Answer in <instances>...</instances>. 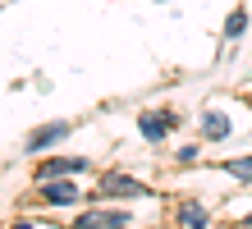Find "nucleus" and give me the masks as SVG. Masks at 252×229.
<instances>
[{
  "label": "nucleus",
  "instance_id": "f257e3e1",
  "mask_svg": "<svg viewBox=\"0 0 252 229\" xmlns=\"http://www.w3.org/2000/svg\"><path fill=\"white\" fill-rule=\"evenodd\" d=\"M60 137H69V124H64V119H55V124H41V129H32V133H28V156H32V151H46V147H55Z\"/></svg>",
  "mask_w": 252,
  "mask_h": 229
},
{
  "label": "nucleus",
  "instance_id": "f03ea898",
  "mask_svg": "<svg viewBox=\"0 0 252 229\" xmlns=\"http://www.w3.org/2000/svg\"><path fill=\"white\" fill-rule=\"evenodd\" d=\"M170 124H174V115H170V110H152V115H142V119H138V129H142L147 142H160V137L170 133Z\"/></svg>",
  "mask_w": 252,
  "mask_h": 229
},
{
  "label": "nucleus",
  "instance_id": "7ed1b4c3",
  "mask_svg": "<svg viewBox=\"0 0 252 229\" xmlns=\"http://www.w3.org/2000/svg\"><path fill=\"white\" fill-rule=\"evenodd\" d=\"M87 170V161H78V156H60V161H46L37 170V183H51L55 174H83Z\"/></svg>",
  "mask_w": 252,
  "mask_h": 229
},
{
  "label": "nucleus",
  "instance_id": "20e7f679",
  "mask_svg": "<svg viewBox=\"0 0 252 229\" xmlns=\"http://www.w3.org/2000/svg\"><path fill=\"white\" fill-rule=\"evenodd\" d=\"M101 193H106V197H142L147 188L138 179H128V174H106V179H101Z\"/></svg>",
  "mask_w": 252,
  "mask_h": 229
},
{
  "label": "nucleus",
  "instance_id": "39448f33",
  "mask_svg": "<svg viewBox=\"0 0 252 229\" xmlns=\"http://www.w3.org/2000/svg\"><path fill=\"white\" fill-rule=\"evenodd\" d=\"M73 197H78V188H73V183H41V202H51V206H69Z\"/></svg>",
  "mask_w": 252,
  "mask_h": 229
},
{
  "label": "nucleus",
  "instance_id": "423d86ee",
  "mask_svg": "<svg viewBox=\"0 0 252 229\" xmlns=\"http://www.w3.org/2000/svg\"><path fill=\"white\" fill-rule=\"evenodd\" d=\"M202 133H206V137H225V133H229V119L216 115V110H206V115H202Z\"/></svg>",
  "mask_w": 252,
  "mask_h": 229
},
{
  "label": "nucleus",
  "instance_id": "0eeeda50",
  "mask_svg": "<svg viewBox=\"0 0 252 229\" xmlns=\"http://www.w3.org/2000/svg\"><path fill=\"white\" fill-rule=\"evenodd\" d=\"M179 216H184L188 229H206V211H202L197 202H184V206H179Z\"/></svg>",
  "mask_w": 252,
  "mask_h": 229
},
{
  "label": "nucleus",
  "instance_id": "6e6552de",
  "mask_svg": "<svg viewBox=\"0 0 252 229\" xmlns=\"http://www.w3.org/2000/svg\"><path fill=\"white\" fill-rule=\"evenodd\" d=\"M243 28H248V14H243V9H234L229 19H225V37H229V41H234V37H243Z\"/></svg>",
  "mask_w": 252,
  "mask_h": 229
},
{
  "label": "nucleus",
  "instance_id": "1a4fd4ad",
  "mask_svg": "<svg viewBox=\"0 0 252 229\" xmlns=\"http://www.w3.org/2000/svg\"><path fill=\"white\" fill-rule=\"evenodd\" d=\"M225 170H229V174H239V179H252V156H243V161H229Z\"/></svg>",
  "mask_w": 252,
  "mask_h": 229
},
{
  "label": "nucleus",
  "instance_id": "9d476101",
  "mask_svg": "<svg viewBox=\"0 0 252 229\" xmlns=\"http://www.w3.org/2000/svg\"><path fill=\"white\" fill-rule=\"evenodd\" d=\"M14 229H32V225H23V220H19V225H14Z\"/></svg>",
  "mask_w": 252,
  "mask_h": 229
}]
</instances>
